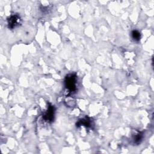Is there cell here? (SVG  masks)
<instances>
[{
	"label": "cell",
	"instance_id": "obj_5",
	"mask_svg": "<svg viewBox=\"0 0 154 154\" xmlns=\"http://www.w3.org/2000/svg\"><path fill=\"white\" fill-rule=\"evenodd\" d=\"M131 37L135 41H139L141 38V34L137 30H133L131 32Z\"/></svg>",
	"mask_w": 154,
	"mask_h": 154
},
{
	"label": "cell",
	"instance_id": "obj_4",
	"mask_svg": "<svg viewBox=\"0 0 154 154\" xmlns=\"http://www.w3.org/2000/svg\"><path fill=\"white\" fill-rule=\"evenodd\" d=\"M90 125H91V120L87 117H85V118L79 120L76 123V126H78L82 125L86 127H90L91 126Z\"/></svg>",
	"mask_w": 154,
	"mask_h": 154
},
{
	"label": "cell",
	"instance_id": "obj_2",
	"mask_svg": "<svg viewBox=\"0 0 154 154\" xmlns=\"http://www.w3.org/2000/svg\"><path fill=\"white\" fill-rule=\"evenodd\" d=\"M22 19L18 14H13L7 19L8 27L10 29H13L14 28L19 26L20 25Z\"/></svg>",
	"mask_w": 154,
	"mask_h": 154
},
{
	"label": "cell",
	"instance_id": "obj_6",
	"mask_svg": "<svg viewBox=\"0 0 154 154\" xmlns=\"http://www.w3.org/2000/svg\"><path fill=\"white\" fill-rule=\"evenodd\" d=\"M142 135H141V133H138L137 134H136L135 135V137L134 138V142L135 143H140V141H141V139H142Z\"/></svg>",
	"mask_w": 154,
	"mask_h": 154
},
{
	"label": "cell",
	"instance_id": "obj_3",
	"mask_svg": "<svg viewBox=\"0 0 154 154\" xmlns=\"http://www.w3.org/2000/svg\"><path fill=\"white\" fill-rule=\"evenodd\" d=\"M54 114H55L54 107L52 105H49L47 111L44 113L43 116V119L46 122H51L54 120Z\"/></svg>",
	"mask_w": 154,
	"mask_h": 154
},
{
	"label": "cell",
	"instance_id": "obj_1",
	"mask_svg": "<svg viewBox=\"0 0 154 154\" xmlns=\"http://www.w3.org/2000/svg\"><path fill=\"white\" fill-rule=\"evenodd\" d=\"M64 86L69 93L76 91L77 88V78L75 74H69L66 76Z\"/></svg>",
	"mask_w": 154,
	"mask_h": 154
}]
</instances>
